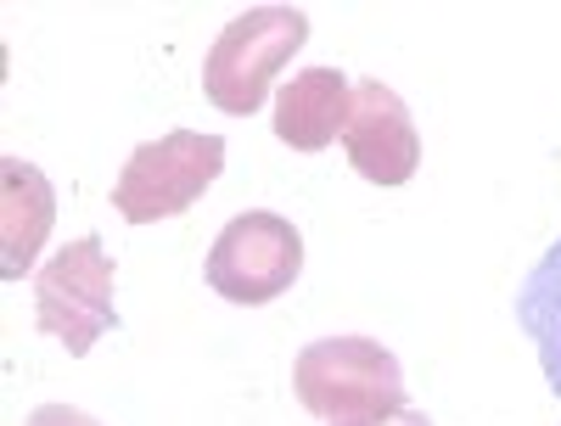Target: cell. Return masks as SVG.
I'll return each instance as SVG.
<instances>
[{"label": "cell", "instance_id": "obj_11", "mask_svg": "<svg viewBox=\"0 0 561 426\" xmlns=\"http://www.w3.org/2000/svg\"><path fill=\"white\" fill-rule=\"evenodd\" d=\"M348 426H433L421 410H410V404H399V410H388V415H370V421H348Z\"/></svg>", "mask_w": 561, "mask_h": 426}, {"label": "cell", "instance_id": "obj_9", "mask_svg": "<svg viewBox=\"0 0 561 426\" xmlns=\"http://www.w3.org/2000/svg\"><path fill=\"white\" fill-rule=\"evenodd\" d=\"M511 314H517V331L534 343L550 393L561 399V230H556V242L534 258V269L517 280Z\"/></svg>", "mask_w": 561, "mask_h": 426}, {"label": "cell", "instance_id": "obj_3", "mask_svg": "<svg viewBox=\"0 0 561 426\" xmlns=\"http://www.w3.org/2000/svg\"><path fill=\"white\" fill-rule=\"evenodd\" d=\"M225 169V140L197 129H169L163 140L135 147L124 174L113 180V208L129 224H158L180 219Z\"/></svg>", "mask_w": 561, "mask_h": 426}, {"label": "cell", "instance_id": "obj_7", "mask_svg": "<svg viewBox=\"0 0 561 426\" xmlns=\"http://www.w3.org/2000/svg\"><path fill=\"white\" fill-rule=\"evenodd\" d=\"M348 102H354V84L343 79V68H304L298 79L280 84V96H275L280 147L325 152L348 124Z\"/></svg>", "mask_w": 561, "mask_h": 426}, {"label": "cell", "instance_id": "obj_5", "mask_svg": "<svg viewBox=\"0 0 561 426\" xmlns=\"http://www.w3.org/2000/svg\"><path fill=\"white\" fill-rule=\"evenodd\" d=\"M304 269V235L293 230V219H280L270 208L237 214L219 242L208 253V287L225 303H275L280 292H293V280Z\"/></svg>", "mask_w": 561, "mask_h": 426}, {"label": "cell", "instance_id": "obj_1", "mask_svg": "<svg viewBox=\"0 0 561 426\" xmlns=\"http://www.w3.org/2000/svg\"><path fill=\"white\" fill-rule=\"evenodd\" d=\"M293 388H298V404L309 415L348 426V421L399 410L404 404V370L370 337H325V343H309L298 354Z\"/></svg>", "mask_w": 561, "mask_h": 426}, {"label": "cell", "instance_id": "obj_2", "mask_svg": "<svg viewBox=\"0 0 561 426\" xmlns=\"http://www.w3.org/2000/svg\"><path fill=\"white\" fill-rule=\"evenodd\" d=\"M304 39H309V18L298 7H253L230 18L203 68L208 102L230 118L259 113L270 79L293 62V51H304Z\"/></svg>", "mask_w": 561, "mask_h": 426}, {"label": "cell", "instance_id": "obj_8", "mask_svg": "<svg viewBox=\"0 0 561 426\" xmlns=\"http://www.w3.org/2000/svg\"><path fill=\"white\" fill-rule=\"evenodd\" d=\"M51 185L45 174L23 158H0V275L18 280L39 247H45V230H51Z\"/></svg>", "mask_w": 561, "mask_h": 426}, {"label": "cell", "instance_id": "obj_4", "mask_svg": "<svg viewBox=\"0 0 561 426\" xmlns=\"http://www.w3.org/2000/svg\"><path fill=\"white\" fill-rule=\"evenodd\" d=\"M39 309H34V325L45 337H57L73 359H84L96 348V337L118 325L113 314V258L96 235H79L68 242L51 264L39 269V287H34Z\"/></svg>", "mask_w": 561, "mask_h": 426}, {"label": "cell", "instance_id": "obj_10", "mask_svg": "<svg viewBox=\"0 0 561 426\" xmlns=\"http://www.w3.org/2000/svg\"><path fill=\"white\" fill-rule=\"evenodd\" d=\"M28 426H102V421H90L84 410H68V404H39Z\"/></svg>", "mask_w": 561, "mask_h": 426}, {"label": "cell", "instance_id": "obj_6", "mask_svg": "<svg viewBox=\"0 0 561 426\" xmlns=\"http://www.w3.org/2000/svg\"><path fill=\"white\" fill-rule=\"evenodd\" d=\"M343 152L370 185H404L421 163V135L404 113V102L382 79H359L348 124H343Z\"/></svg>", "mask_w": 561, "mask_h": 426}]
</instances>
